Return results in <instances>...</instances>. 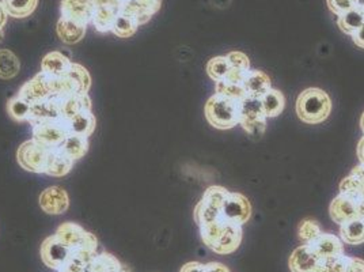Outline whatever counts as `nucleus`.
Here are the masks:
<instances>
[{
	"label": "nucleus",
	"mask_w": 364,
	"mask_h": 272,
	"mask_svg": "<svg viewBox=\"0 0 364 272\" xmlns=\"http://www.w3.org/2000/svg\"><path fill=\"white\" fill-rule=\"evenodd\" d=\"M332 100L326 91L319 88L304 89L296 98L295 112L299 120L304 124H321L332 113Z\"/></svg>",
	"instance_id": "f257e3e1"
},
{
	"label": "nucleus",
	"mask_w": 364,
	"mask_h": 272,
	"mask_svg": "<svg viewBox=\"0 0 364 272\" xmlns=\"http://www.w3.org/2000/svg\"><path fill=\"white\" fill-rule=\"evenodd\" d=\"M204 116L210 125L216 130H231L240 125L241 101L213 94L204 106Z\"/></svg>",
	"instance_id": "f03ea898"
},
{
	"label": "nucleus",
	"mask_w": 364,
	"mask_h": 272,
	"mask_svg": "<svg viewBox=\"0 0 364 272\" xmlns=\"http://www.w3.org/2000/svg\"><path fill=\"white\" fill-rule=\"evenodd\" d=\"M70 134L68 122L63 119L41 121L31 125V139L50 150L59 149Z\"/></svg>",
	"instance_id": "7ed1b4c3"
},
{
	"label": "nucleus",
	"mask_w": 364,
	"mask_h": 272,
	"mask_svg": "<svg viewBox=\"0 0 364 272\" xmlns=\"http://www.w3.org/2000/svg\"><path fill=\"white\" fill-rule=\"evenodd\" d=\"M267 117L264 116L261 100L257 97L246 95L241 101V120L243 131L252 137L259 139L267 130Z\"/></svg>",
	"instance_id": "20e7f679"
},
{
	"label": "nucleus",
	"mask_w": 364,
	"mask_h": 272,
	"mask_svg": "<svg viewBox=\"0 0 364 272\" xmlns=\"http://www.w3.org/2000/svg\"><path fill=\"white\" fill-rule=\"evenodd\" d=\"M49 154L50 149H46L43 145L31 139L19 146L16 152V161L19 167L26 172L44 174Z\"/></svg>",
	"instance_id": "39448f33"
},
{
	"label": "nucleus",
	"mask_w": 364,
	"mask_h": 272,
	"mask_svg": "<svg viewBox=\"0 0 364 272\" xmlns=\"http://www.w3.org/2000/svg\"><path fill=\"white\" fill-rule=\"evenodd\" d=\"M40 255H41L43 263L48 268L59 272L68 263L71 257V249L53 234L43 242Z\"/></svg>",
	"instance_id": "423d86ee"
},
{
	"label": "nucleus",
	"mask_w": 364,
	"mask_h": 272,
	"mask_svg": "<svg viewBox=\"0 0 364 272\" xmlns=\"http://www.w3.org/2000/svg\"><path fill=\"white\" fill-rule=\"evenodd\" d=\"M222 218L231 224L246 225L252 218V204L241 192H230L222 206Z\"/></svg>",
	"instance_id": "0eeeda50"
},
{
	"label": "nucleus",
	"mask_w": 364,
	"mask_h": 272,
	"mask_svg": "<svg viewBox=\"0 0 364 272\" xmlns=\"http://www.w3.org/2000/svg\"><path fill=\"white\" fill-rule=\"evenodd\" d=\"M329 215L334 224L340 226L356 216H360V200L338 194L329 206Z\"/></svg>",
	"instance_id": "6e6552de"
},
{
	"label": "nucleus",
	"mask_w": 364,
	"mask_h": 272,
	"mask_svg": "<svg viewBox=\"0 0 364 272\" xmlns=\"http://www.w3.org/2000/svg\"><path fill=\"white\" fill-rule=\"evenodd\" d=\"M309 248L323 260L329 261L336 257L343 256L344 252V242L341 241L340 237L334 236L332 233H321L316 240L307 244Z\"/></svg>",
	"instance_id": "1a4fd4ad"
},
{
	"label": "nucleus",
	"mask_w": 364,
	"mask_h": 272,
	"mask_svg": "<svg viewBox=\"0 0 364 272\" xmlns=\"http://www.w3.org/2000/svg\"><path fill=\"white\" fill-rule=\"evenodd\" d=\"M41 210L48 215H61L70 209V197L61 187H49L38 197Z\"/></svg>",
	"instance_id": "9d476101"
},
{
	"label": "nucleus",
	"mask_w": 364,
	"mask_h": 272,
	"mask_svg": "<svg viewBox=\"0 0 364 272\" xmlns=\"http://www.w3.org/2000/svg\"><path fill=\"white\" fill-rule=\"evenodd\" d=\"M241 225L225 222V227L218 237V240L211 248V251L218 255H231L237 252V249L241 246L242 242L243 230Z\"/></svg>",
	"instance_id": "9b49d317"
},
{
	"label": "nucleus",
	"mask_w": 364,
	"mask_h": 272,
	"mask_svg": "<svg viewBox=\"0 0 364 272\" xmlns=\"http://www.w3.org/2000/svg\"><path fill=\"white\" fill-rule=\"evenodd\" d=\"M323 264V260H321L307 244H302L294 252L289 258V267L291 272H317L321 266Z\"/></svg>",
	"instance_id": "f8f14e48"
},
{
	"label": "nucleus",
	"mask_w": 364,
	"mask_h": 272,
	"mask_svg": "<svg viewBox=\"0 0 364 272\" xmlns=\"http://www.w3.org/2000/svg\"><path fill=\"white\" fill-rule=\"evenodd\" d=\"M162 7V0H124L122 11L134 16L139 25L147 23Z\"/></svg>",
	"instance_id": "ddd939ff"
},
{
	"label": "nucleus",
	"mask_w": 364,
	"mask_h": 272,
	"mask_svg": "<svg viewBox=\"0 0 364 272\" xmlns=\"http://www.w3.org/2000/svg\"><path fill=\"white\" fill-rule=\"evenodd\" d=\"M55 236L71 249V253L95 237L90 231L85 230L80 225L73 224V222H65L58 227Z\"/></svg>",
	"instance_id": "4468645a"
},
{
	"label": "nucleus",
	"mask_w": 364,
	"mask_h": 272,
	"mask_svg": "<svg viewBox=\"0 0 364 272\" xmlns=\"http://www.w3.org/2000/svg\"><path fill=\"white\" fill-rule=\"evenodd\" d=\"M60 13L63 16L89 25L95 13L94 0H61Z\"/></svg>",
	"instance_id": "2eb2a0df"
},
{
	"label": "nucleus",
	"mask_w": 364,
	"mask_h": 272,
	"mask_svg": "<svg viewBox=\"0 0 364 272\" xmlns=\"http://www.w3.org/2000/svg\"><path fill=\"white\" fill-rule=\"evenodd\" d=\"M18 95L25 98L26 101H29L31 105L46 101L50 97V91L48 88V78L44 73H40L34 76L31 80H28L19 91Z\"/></svg>",
	"instance_id": "dca6fc26"
},
{
	"label": "nucleus",
	"mask_w": 364,
	"mask_h": 272,
	"mask_svg": "<svg viewBox=\"0 0 364 272\" xmlns=\"http://www.w3.org/2000/svg\"><path fill=\"white\" fill-rule=\"evenodd\" d=\"M87 31V25L77 22L75 19H71L68 16H60L56 25V33L61 41L67 46L77 44L82 41Z\"/></svg>",
	"instance_id": "f3484780"
},
{
	"label": "nucleus",
	"mask_w": 364,
	"mask_h": 272,
	"mask_svg": "<svg viewBox=\"0 0 364 272\" xmlns=\"http://www.w3.org/2000/svg\"><path fill=\"white\" fill-rule=\"evenodd\" d=\"M74 61L60 51H52L46 53L41 61V73L49 76H64L73 68Z\"/></svg>",
	"instance_id": "a211bd4d"
},
{
	"label": "nucleus",
	"mask_w": 364,
	"mask_h": 272,
	"mask_svg": "<svg viewBox=\"0 0 364 272\" xmlns=\"http://www.w3.org/2000/svg\"><path fill=\"white\" fill-rule=\"evenodd\" d=\"M242 85L247 95L257 98H261L267 91L272 89L271 78L261 70H250L245 76Z\"/></svg>",
	"instance_id": "6ab92c4d"
},
{
	"label": "nucleus",
	"mask_w": 364,
	"mask_h": 272,
	"mask_svg": "<svg viewBox=\"0 0 364 272\" xmlns=\"http://www.w3.org/2000/svg\"><path fill=\"white\" fill-rule=\"evenodd\" d=\"M75 161L70 158L65 152L59 149H52L48 162H46V173L52 177H63L71 172Z\"/></svg>",
	"instance_id": "aec40b11"
},
{
	"label": "nucleus",
	"mask_w": 364,
	"mask_h": 272,
	"mask_svg": "<svg viewBox=\"0 0 364 272\" xmlns=\"http://www.w3.org/2000/svg\"><path fill=\"white\" fill-rule=\"evenodd\" d=\"M92 109L89 94H73L68 97H60V119L68 121L76 113Z\"/></svg>",
	"instance_id": "412c9836"
},
{
	"label": "nucleus",
	"mask_w": 364,
	"mask_h": 272,
	"mask_svg": "<svg viewBox=\"0 0 364 272\" xmlns=\"http://www.w3.org/2000/svg\"><path fill=\"white\" fill-rule=\"evenodd\" d=\"M226 56L231 64V70L228 73V78L223 80H228L232 83H242L246 74L252 70L247 55L241 51H232V52H228Z\"/></svg>",
	"instance_id": "4be33fe9"
},
{
	"label": "nucleus",
	"mask_w": 364,
	"mask_h": 272,
	"mask_svg": "<svg viewBox=\"0 0 364 272\" xmlns=\"http://www.w3.org/2000/svg\"><path fill=\"white\" fill-rule=\"evenodd\" d=\"M67 122L71 134L87 136V137L92 135L97 127V120H95V116L92 115V109H85L76 113L75 116H73Z\"/></svg>",
	"instance_id": "5701e85b"
},
{
	"label": "nucleus",
	"mask_w": 364,
	"mask_h": 272,
	"mask_svg": "<svg viewBox=\"0 0 364 272\" xmlns=\"http://www.w3.org/2000/svg\"><path fill=\"white\" fill-rule=\"evenodd\" d=\"M340 239L347 245L364 244V218L356 216L348 222L340 225Z\"/></svg>",
	"instance_id": "b1692460"
},
{
	"label": "nucleus",
	"mask_w": 364,
	"mask_h": 272,
	"mask_svg": "<svg viewBox=\"0 0 364 272\" xmlns=\"http://www.w3.org/2000/svg\"><path fill=\"white\" fill-rule=\"evenodd\" d=\"M261 104H262V110H264V116L267 119H273L277 117L279 115L283 113L284 108H286V98L284 94L277 89H269L267 91L261 98Z\"/></svg>",
	"instance_id": "393cba45"
},
{
	"label": "nucleus",
	"mask_w": 364,
	"mask_h": 272,
	"mask_svg": "<svg viewBox=\"0 0 364 272\" xmlns=\"http://www.w3.org/2000/svg\"><path fill=\"white\" fill-rule=\"evenodd\" d=\"M364 25V11L360 6L349 10L347 13L337 16V26L340 28V31L346 33L347 36H353L356 31H359Z\"/></svg>",
	"instance_id": "a878e982"
},
{
	"label": "nucleus",
	"mask_w": 364,
	"mask_h": 272,
	"mask_svg": "<svg viewBox=\"0 0 364 272\" xmlns=\"http://www.w3.org/2000/svg\"><path fill=\"white\" fill-rule=\"evenodd\" d=\"M125 271L120 260L109 252L97 253L86 268V272H122Z\"/></svg>",
	"instance_id": "bb28decb"
},
{
	"label": "nucleus",
	"mask_w": 364,
	"mask_h": 272,
	"mask_svg": "<svg viewBox=\"0 0 364 272\" xmlns=\"http://www.w3.org/2000/svg\"><path fill=\"white\" fill-rule=\"evenodd\" d=\"M89 146H90V143H89L87 136L70 134L68 137L64 140V143L61 145L60 149L74 161H79L87 154Z\"/></svg>",
	"instance_id": "cd10ccee"
},
{
	"label": "nucleus",
	"mask_w": 364,
	"mask_h": 272,
	"mask_svg": "<svg viewBox=\"0 0 364 272\" xmlns=\"http://www.w3.org/2000/svg\"><path fill=\"white\" fill-rule=\"evenodd\" d=\"M33 105L18 94L7 101V113L16 122H29Z\"/></svg>",
	"instance_id": "c85d7f7f"
},
{
	"label": "nucleus",
	"mask_w": 364,
	"mask_h": 272,
	"mask_svg": "<svg viewBox=\"0 0 364 272\" xmlns=\"http://www.w3.org/2000/svg\"><path fill=\"white\" fill-rule=\"evenodd\" d=\"M193 218H195V222L198 224V226L201 229V227L208 226L213 222L219 221L222 218V210L201 199L195 207Z\"/></svg>",
	"instance_id": "c756f323"
},
{
	"label": "nucleus",
	"mask_w": 364,
	"mask_h": 272,
	"mask_svg": "<svg viewBox=\"0 0 364 272\" xmlns=\"http://www.w3.org/2000/svg\"><path fill=\"white\" fill-rule=\"evenodd\" d=\"M21 71V61L10 49H0V79H14Z\"/></svg>",
	"instance_id": "7c9ffc66"
},
{
	"label": "nucleus",
	"mask_w": 364,
	"mask_h": 272,
	"mask_svg": "<svg viewBox=\"0 0 364 272\" xmlns=\"http://www.w3.org/2000/svg\"><path fill=\"white\" fill-rule=\"evenodd\" d=\"M9 16L16 19L31 16L37 9L38 0H1Z\"/></svg>",
	"instance_id": "2f4dec72"
},
{
	"label": "nucleus",
	"mask_w": 364,
	"mask_h": 272,
	"mask_svg": "<svg viewBox=\"0 0 364 272\" xmlns=\"http://www.w3.org/2000/svg\"><path fill=\"white\" fill-rule=\"evenodd\" d=\"M139 26L140 25L134 16H128L125 13H120L119 16H116L110 31L120 38H128L136 33Z\"/></svg>",
	"instance_id": "473e14b6"
},
{
	"label": "nucleus",
	"mask_w": 364,
	"mask_h": 272,
	"mask_svg": "<svg viewBox=\"0 0 364 272\" xmlns=\"http://www.w3.org/2000/svg\"><path fill=\"white\" fill-rule=\"evenodd\" d=\"M205 70L208 76L216 83L228 78V73L231 70V64L228 56H215L211 61H208Z\"/></svg>",
	"instance_id": "72a5a7b5"
},
{
	"label": "nucleus",
	"mask_w": 364,
	"mask_h": 272,
	"mask_svg": "<svg viewBox=\"0 0 364 272\" xmlns=\"http://www.w3.org/2000/svg\"><path fill=\"white\" fill-rule=\"evenodd\" d=\"M215 94L228 97L231 100H237V101H242L243 98L247 95L242 83H232L228 80L216 82L215 83Z\"/></svg>",
	"instance_id": "f704fd0d"
},
{
	"label": "nucleus",
	"mask_w": 364,
	"mask_h": 272,
	"mask_svg": "<svg viewBox=\"0 0 364 272\" xmlns=\"http://www.w3.org/2000/svg\"><path fill=\"white\" fill-rule=\"evenodd\" d=\"M321 233H322V229L318 221L313 218H306L298 227V237L302 244H309L316 240Z\"/></svg>",
	"instance_id": "c9c22d12"
},
{
	"label": "nucleus",
	"mask_w": 364,
	"mask_h": 272,
	"mask_svg": "<svg viewBox=\"0 0 364 272\" xmlns=\"http://www.w3.org/2000/svg\"><path fill=\"white\" fill-rule=\"evenodd\" d=\"M228 194H230V191L226 189L225 187L211 185V187H208V188L204 191L201 199H203L204 202H207V203H210V204H213L215 207H218V209L222 210V206H223L226 197H228Z\"/></svg>",
	"instance_id": "e433bc0d"
},
{
	"label": "nucleus",
	"mask_w": 364,
	"mask_h": 272,
	"mask_svg": "<svg viewBox=\"0 0 364 272\" xmlns=\"http://www.w3.org/2000/svg\"><path fill=\"white\" fill-rule=\"evenodd\" d=\"M326 3L329 10L337 16L360 6V0H326Z\"/></svg>",
	"instance_id": "4c0bfd02"
},
{
	"label": "nucleus",
	"mask_w": 364,
	"mask_h": 272,
	"mask_svg": "<svg viewBox=\"0 0 364 272\" xmlns=\"http://www.w3.org/2000/svg\"><path fill=\"white\" fill-rule=\"evenodd\" d=\"M350 174L355 177V182L358 185V194L360 202L364 199V165H358L350 170Z\"/></svg>",
	"instance_id": "58836bf2"
},
{
	"label": "nucleus",
	"mask_w": 364,
	"mask_h": 272,
	"mask_svg": "<svg viewBox=\"0 0 364 272\" xmlns=\"http://www.w3.org/2000/svg\"><path fill=\"white\" fill-rule=\"evenodd\" d=\"M122 3L124 0H94L95 10L102 9V10H112L116 13L122 11Z\"/></svg>",
	"instance_id": "ea45409f"
},
{
	"label": "nucleus",
	"mask_w": 364,
	"mask_h": 272,
	"mask_svg": "<svg viewBox=\"0 0 364 272\" xmlns=\"http://www.w3.org/2000/svg\"><path fill=\"white\" fill-rule=\"evenodd\" d=\"M347 272H364V260L359 257H350Z\"/></svg>",
	"instance_id": "a19ab883"
},
{
	"label": "nucleus",
	"mask_w": 364,
	"mask_h": 272,
	"mask_svg": "<svg viewBox=\"0 0 364 272\" xmlns=\"http://www.w3.org/2000/svg\"><path fill=\"white\" fill-rule=\"evenodd\" d=\"M204 272H231L225 264L218 263V261H211L204 264Z\"/></svg>",
	"instance_id": "79ce46f5"
},
{
	"label": "nucleus",
	"mask_w": 364,
	"mask_h": 272,
	"mask_svg": "<svg viewBox=\"0 0 364 272\" xmlns=\"http://www.w3.org/2000/svg\"><path fill=\"white\" fill-rule=\"evenodd\" d=\"M7 18H9V14H7V11H6V9H4V6L0 0V43L4 38V28H6V23H7Z\"/></svg>",
	"instance_id": "37998d69"
},
{
	"label": "nucleus",
	"mask_w": 364,
	"mask_h": 272,
	"mask_svg": "<svg viewBox=\"0 0 364 272\" xmlns=\"http://www.w3.org/2000/svg\"><path fill=\"white\" fill-rule=\"evenodd\" d=\"M180 272H204V264L198 261H189L185 266H182Z\"/></svg>",
	"instance_id": "c03bdc74"
},
{
	"label": "nucleus",
	"mask_w": 364,
	"mask_h": 272,
	"mask_svg": "<svg viewBox=\"0 0 364 272\" xmlns=\"http://www.w3.org/2000/svg\"><path fill=\"white\" fill-rule=\"evenodd\" d=\"M352 41L355 46L364 49V25L352 36Z\"/></svg>",
	"instance_id": "a18cd8bd"
},
{
	"label": "nucleus",
	"mask_w": 364,
	"mask_h": 272,
	"mask_svg": "<svg viewBox=\"0 0 364 272\" xmlns=\"http://www.w3.org/2000/svg\"><path fill=\"white\" fill-rule=\"evenodd\" d=\"M356 155H358V159H359V164L364 165V136L360 137L359 143H358V147H356Z\"/></svg>",
	"instance_id": "49530a36"
},
{
	"label": "nucleus",
	"mask_w": 364,
	"mask_h": 272,
	"mask_svg": "<svg viewBox=\"0 0 364 272\" xmlns=\"http://www.w3.org/2000/svg\"><path fill=\"white\" fill-rule=\"evenodd\" d=\"M360 216L364 218V199L360 202Z\"/></svg>",
	"instance_id": "de8ad7c7"
},
{
	"label": "nucleus",
	"mask_w": 364,
	"mask_h": 272,
	"mask_svg": "<svg viewBox=\"0 0 364 272\" xmlns=\"http://www.w3.org/2000/svg\"><path fill=\"white\" fill-rule=\"evenodd\" d=\"M360 128H362L364 134V112L362 113V117H360Z\"/></svg>",
	"instance_id": "09e8293b"
},
{
	"label": "nucleus",
	"mask_w": 364,
	"mask_h": 272,
	"mask_svg": "<svg viewBox=\"0 0 364 272\" xmlns=\"http://www.w3.org/2000/svg\"><path fill=\"white\" fill-rule=\"evenodd\" d=\"M362 7H363V11H364V3L362 4Z\"/></svg>",
	"instance_id": "8fccbe9b"
},
{
	"label": "nucleus",
	"mask_w": 364,
	"mask_h": 272,
	"mask_svg": "<svg viewBox=\"0 0 364 272\" xmlns=\"http://www.w3.org/2000/svg\"><path fill=\"white\" fill-rule=\"evenodd\" d=\"M122 272H128V271H127V270H125V271H122Z\"/></svg>",
	"instance_id": "3c124183"
}]
</instances>
